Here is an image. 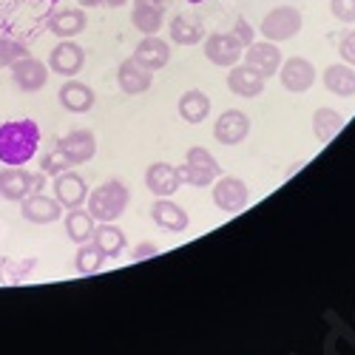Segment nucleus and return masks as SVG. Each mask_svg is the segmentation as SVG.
Segmentation results:
<instances>
[{"label":"nucleus","mask_w":355,"mask_h":355,"mask_svg":"<svg viewBox=\"0 0 355 355\" xmlns=\"http://www.w3.org/2000/svg\"><path fill=\"white\" fill-rule=\"evenodd\" d=\"M40 148V125L35 120L0 123V165H28Z\"/></svg>","instance_id":"nucleus-1"},{"label":"nucleus","mask_w":355,"mask_h":355,"mask_svg":"<svg viewBox=\"0 0 355 355\" xmlns=\"http://www.w3.org/2000/svg\"><path fill=\"white\" fill-rule=\"evenodd\" d=\"M131 202V193L123 180H105L97 185L85 199V211L94 216V222H116Z\"/></svg>","instance_id":"nucleus-2"},{"label":"nucleus","mask_w":355,"mask_h":355,"mask_svg":"<svg viewBox=\"0 0 355 355\" xmlns=\"http://www.w3.org/2000/svg\"><path fill=\"white\" fill-rule=\"evenodd\" d=\"M180 173L182 185H191V188H208L214 185L219 176H222V165L216 162V157L208 151V148H191L188 157H185V165L176 168Z\"/></svg>","instance_id":"nucleus-3"},{"label":"nucleus","mask_w":355,"mask_h":355,"mask_svg":"<svg viewBox=\"0 0 355 355\" xmlns=\"http://www.w3.org/2000/svg\"><path fill=\"white\" fill-rule=\"evenodd\" d=\"M46 188V173L37 171H26L20 165H6L0 168V196H3L6 202H23L26 196L32 193H43Z\"/></svg>","instance_id":"nucleus-4"},{"label":"nucleus","mask_w":355,"mask_h":355,"mask_svg":"<svg viewBox=\"0 0 355 355\" xmlns=\"http://www.w3.org/2000/svg\"><path fill=\"white\" fill-rule=\"evenodd\" d=\"M302 23H304V17L295 6H276L273 12L264 15L259 32L264 35V40H270V43H284V40H293L302 32Z\"/></svg>","instance_id":"nucleus-5"},{"label":"nucleus","mask_w":355,"mask_h":355,"mask_svg":"<svg viewBox=\"0 0 355 355\" xmlns=\"http://www.w3.org/2000/svg\"><path fill=\"white\" fill-rule=\"evenodd\" d=\"M205 57L219 69H230L245 57V46L236 40L233 32H214L205 40Z\"/></svg>","instance_id":"nucleus-6"},{"label":"nucleus","mask_w":355,"mask_h":355,"mask_svg":"<svg viewBox=\"0 0 355 355\" xmlns=\"http://www.w3.org/2000/svg\"><path fill=\"white\" fill-rule=\"evenodd\" d=\"M12 83L15 88H20L23 94H35V92H43L46 83H49V66L37 57H20L17 63H12Z\"/></svg>","instance_id":"nucleus-7"},{"label":"nucleus","mask_w":355,"mask_h":355,"mask_svg":"<svg viewBox=\"0 0 355 355\" xmlns=\"http://www.w3.org/2000/svg\"><path fill=\"white\" fill-rule=\"evenodd\" d=\"M250 199V188L239 176H219L214 182V205L225 214H239Z\"/></svg>","instance_id":"nucleus-8"},{"label":"nucleus","mask_w":355,"mask_h":355,"mask_svg":"<svg viewBox=\"0 0 355 355\" xmlns=\"http://www.w3.org/2000/svg\"><path fill=\"white\" fill-rule=\"evenodd\" d=\"M279 80H282V85L287 88V92L304 94L315 83V66L307 60V57H290V60H282Z\"/></svg>","instance_id":"nucleus-9"},{"label":"nucleus","mask_w":355,"mask_h":355,"mask_svg":"<svg viewBox=\"0 0 355 355\" xmlns=\"http://www.w3.org/2000/svg\"><path fill=\"white\" fill-rule=\"evenodd\" d=\"M83 66H85V51L74 40H60V43L51 49V54H49V71L60 74L66 80L74 77V74H80Z\"/></svg>","instance_id":"nucleus-10"},{"label":"nucleus","mask_w":355,"mask_h":355,"mask_svg":"<svg viewBox=\"0 0 355 355\" xmlns=\"http://www.w3.org/2000/svg\"><path fill=\"white\" fill-rule=\"evenodd\" d=\"M165 15H168V0H134L131 6V23L142 35H159Z\"/></svg>","instance_id":"nucleus-11"},{"label":"nucleus","mask_w":355,"mask_h":355,"mask_svg":"<svg viewBox=\"0 0 355 355\" xmlns=\"http://www.w3.org/2000/svg\"><path fill=\"white\" fill-rule=\"evenodd\" d=\"M242 60H245L250 69H256L264 80H268V77L279 74V69H282V49H279L276 43H270V40H261V43L253 40V43L245 49Z\"/></svg>","instance_id":"nucleus-12"},{"label":"nucleus","mask_w":355,"mask_h":355,"mask_svg":"<svg viewBox=\"0 0 355 355\" xmlns=\"http://www.w3.org/2000/svg\"><path fill=\"white\" fill-rule=\"evenodd\" d=\"M250 134V116L239 108H227L219 114V120L214 125V137L222 145H239Z\"/></svg>","instance_id":"nucleus-13"},{"label":"nucleus","mask_w":355,"mask_h":355,"mask_svg":"<svg viewBox=\"0 0 355 355\" xmlns=\"http://www.w3.org/2000/svg\"><path fill=\"white\" fill-rule=\"evenodd\" d=\"M20 216L32 225H51L63 216V205L57 202L54 196L46 193H32L20 202Z\"/></svg>","instance_id":"nucleus-14"},{"label":"nucleus","mask_w":355,"mask_h":355,"mask_svg":"<svg viewBox=\"0 0 355 355\" xmlns=\"http://www.w3.org/2000/svg\"><path fill=\"white\" fill-rule=\"evenodd\" d=\"M145 188L151 191L157 199H171L176 191L182 188V180L176 173V165L171 162H154L145 171Z\"/></svg>","instance_id":"nucleus-15"},{"label":"nucleus","mask_w":355,"mask_h":355,"mask_svg":"<svg viewBox=\"0 0 355 355\" xmlns=\"http://www.w3.org/2000/svg\"><path fill=\"white\" fill-rule=\"evenodd\" d=\"M51 188H54V199L60 202L66 211H69V208H80V205H85V199H88V185H85V180H83L80 173H74L71 168L63 171V173H57Z\"/></svg>","instance_id":"nucleus-16"},{"label":"nucleus","mask_w":355,"mask_h":355,"mask_svg":"<svg viewBox=\"0 0 355 355\" xmlns=\"http://www.w3.org/2000/svg\"><path fill=\"white\" fill-rule=\"evenodd\" d=\"M116 83H120V92L128 94V97H137V94H145L148 88L154 85V71L145 69L142 63H137L134 57L120 63L116 69Z\"/></svg>","instance_id":"nucleus-17"},{"label":"nucleus","mask_w":355,"mask_h":355,"mask_svg":"<svg viewBox=\"0 0 355 355\" xmlns=\"http://www.w3.org/2000/svg\"><path fill=\"white\" fill-rule=\"evenodd\" d=\"M57 148L69 157L71 165H83L88 159H94L97 154V137L92 131H85V128H77V131H69L60 142H57Z\"/></svg>","instance_id":"nucleus-18"},{"label":"nucleus","mask_w":355,"mask_h":355,"mask_svg":"<svg viewBox=\"0 0 355 355\" xmlns=\"http://www.w3.org/2000/svg\"><path fill=\"white\" fill-rule=\"evenodd\" d=\"M46 26H49V32L57 35L60 40H74L77 35L85 32L88 15H85V9H57L54 15H49Z\"/></svg>","instance_id":"nucleus-19"},{"label":"nucleus","mask_w":355,"mask_h":355,"mask_svg":"<svg viewBox=\"0 0 355 355\" xmlns=\"http://www.w3.org/2000/svg\"><path fill=\"white\" fill-rule=\"evenodd\" d=\"M227 88L236 94V97H245V100H253L264 92V77L250 69L248 63H236L230 66V74H227Z\"/></svg>","instance_id":"nucleus-20"},{"label":"nucleus","mask_w":355,"mask_h":355,"mask_svg":"<svg viewBox=\"0 0 355 355\" xmlns=\"http://www.w3.org/2000/svg\"><path fill=\"white\" fill-rule=\"evenodd\" d=\"M57 100H60V105H63L66 111H71V114H85V111H92L94 103H97V97H94L92 88H88L85 83H80V80H74V77H69V80L60 85V92H57Z\"/></svg>","instance_id":"nucleus-21"},{"label":"nucleus","mask_w":355,"mask_h":355,"mask_svg":"<svg viewBox=\"0 0 355 355\" xmlns=\"http://www.w3.org/2000/svg\"><path fill=\"white\" fill-rule=\"evenodd\" d=\"M131 57L137 63H142L145 69L157 71V69H165L171 63V46H168V40H162L157 35H145V40L134 49Z\"/></svg>","instance_id":"nucleus-22"},{"label":"nucleus","mask_w":355,"mask_h":355,"mask_svg":"<svg viewBox=\"0 0 355 355\" xmlns=\"http://www.w3.org/2000/svg\"><path fill=\"white\" fill-rule=\"evenodd\" d=\"M151 219L168 230V233H185L188 225H191V216L185 208H180V205H173L171 199H157L151 205Z\"/></svg>","instance_id":"nucleus-23"},{"label":"nucleus","mask_w":355,"mask_h":355,"mask_svg":"<svg viewBox=\"0 0 355 355\" xmlns=\"http://www.w3.org/2000/svg\"><path fill=\"white\" fill-rule=\"evenodd\" d=\"M92 242L105 253V259H116V256H123V250H125V233L114 222H100V225H94Z\"/></svg>","instance_id":"nucleus-24"},{"label":"nucleus","mask_w":355,"mask_h":355,"mask_svg":"<svg viewBox=\"0 0 355 355\" xmlns=\"http://www.w3.org/2000/svg\"><path fill=\"white\" fill-rule=\"evenodd\" d=\"M324 88L336 97H355V69L347 63H333L324 69Z\"/></svg>","instance_id":"nucleus-25"},{"label":"nucleus","mask_w":355,"mask_h":355,"mask_svg":"<svg viewBox=\"0 0 355 355\" xmlns=\"http://www.w3.org/2000/svg\"><path fill=\"white\" fill-rule=\"evenodd\" d=\"M168 32H171V40H173V43H180V46H196V43H202V37H205V26H202L199 17L176 15V17L171 20Z\"/></svg>","instance_id":"nucleus-26"},{"label":"nucleus","mask_w":355,"mask_h":355,"mask_svg":"<svg viewBox=\"0 0 355 355\" xmlns=\"http://www.w3.org/2000/svg\"><path fill=\"white\" fill-rule=\"evenodd\" d=\"M208 114H211V100H208L205 92H199V88H191V92H185L180 97V116L185 123L199 125Z\"/></svg>","instance_id":"nucleus-27"},{"label":"nucleus","mask_w":355,"mask_h":355,"mask_svg":"<svg viewBox=\"0 0 355 355\" xmlns=\"http://www.w3.org/2000/svg\"><path fill=\"white\" fill-rule=\"evenodd\" d=\"M66 233H69V239L83 245V242H92V233H94V216L83 211V205L80 208H69L66 214Z\"/></svg>","instance_id":"nucleus-28"},{"label":"nucleus","mask_w":355,"mask_h":355,"mask_svg":"<svg viewBox=\"0 0 355 355\" xmlns=\"http://www.w3.org/2000/svg\"><path fill=\"white\" fill-rule=\"evenodd\" d=\"M341 128H344V116L336 108H318L313 114V134L318 137V142H330Z\"/></svg>","instance_id":"nucleus-29"},{"label":"nucleus","mask_w":355,"mask_h":355,"mask_svg":"<svg viewBox=\"0 0 355 355\" xmlns=\"http://www.w3.org/2000/svg\"><path fill=\"white\" fill-rule=\"evenodd\" d=\"M105 261H108L105 253L94 242H83L80 250H77V256H74V268H77L80 276H94V273L103 270Z\"/></svg>","instance_id":"nucleus-30"},{"label":"nucleus","mask_w":355,"mask_h":355,"mask_svg":"<svg viewBox=\"0 0 355 355\" xmlns=\"http://www.w3.org/2000/svg\"><path fill=\"white\" fill-rule=\"evenodd\" d=\"M37 268V259H0V282L3 284H20L23 279H28Z\"/></svg>","instance_id":"nucleus-31"},{"label":"nucleus","mask_w":355,"mask_h":355,"mask_svg":"<svg viewBox=\"0 0 355 355\" xmlns=\"http://www.w3.org/2000/svg\"><path fill=\"white\" fill-rule=\"evenodd\" d=\"M20 57H28L26 43H17L12 37H0V69H12V63H17Z\"/></svg>","instance_id":"nucleus-32"},{"label":"nucleus","mask_w":355,"mask_h":355,"mask_svg":"<svg viewBox=\"0 0 355 355\" xmlns=\"http://www.w3.org/2000/svg\"><path fill=\"white\" fill-rule=\"evenodd\" d=\"M69 168H71V162H69V157L60 151V148H54V151L43 154V159H40V171L46 176H57V173H63Z\"/></svg>","instance_id":"nucleus-33"},{"label":"nucleus","mask_w":355,"mask_h":355,"mask_svg":"<svg viewBox=\"0 0 355 355\" xmlns=\"http://www.w3.org/2000/svg\"><path fill=\"white\" fill-rule=\"evenodd\" d=\"M330 12L341 23H355V0H330Z\"/></svg>","instance_id":"nucleus-34"},{"label":"nucleus","mask_w":355,"mask_h":355,"mask_svg":"<svg viewBox=\"0 0 355 355\" xmlns=\"http://www.w3.org/2000/svg\"><path fill=\"white\" fill-rule=\"evenodd\" d=\"M233 35H236V40H239L245 49L253 43V37H256V32H253V26L245 20V17H236V26H233Z\"/></svg>","instance_id":"nucleus-35"},{"label":"nucleus","mask_w":355,"mask_h":355,"mask_svg":"<svg viewBox=\"0 0 355 355\" xmlns=\"http://www.w3.org/2000/svg\"><path fill=\"white\" fill-rule=\"evenodd\" d=\"M338 51H341V57L349 63V66H355V28L352 32H347L344 37H341V43H338Z\"/></svg>","instance_id":"nucleus-36"},{"label":"nucleus","mask_w":355,"mask_h":355,"mask_svg":"<svg viewBox=\"0 0 355 355\" xmlns=\"http://www.w3.org/2000/svg\"><path fill=\"white\" fill-rule=\"evenodd\" d=\"M151 256H159V248H157L154 242H142V245H137L134 253H131L134 261H145V259H151Z\"/></svg>","instance_id":"nucleus-37"},{"label":"nucleus","mask_w":355,"mask_h":355,"mask_svg":"<svg viewBox=\"0 0 355 355\" xmlns=\"http://www.w3.org/2000/svg\"><path fill=\"white\" fill-rule=\"evenodd\" d=\"M125 3H128V0H100V6H105V9H120Z\"/></svg>","instance_id":"nucleus-38"},{"label":"nucleus","mask_w":355,"mask_h":355,"mask_svg":"<svg viewBox=\"0 0 355 355\" xmlns=\"http://www.w3.org/2000/svg\"><path fill=\"white\" fill-rule=\"evenodd\" d=\"M80 6L83 9H94V6H100V0H80Z\"/></svg>","instance_id":"nucleus-39"},{"label":"nucleus","mask_w":355,"mask_h":355,"mask_svg":"<svg viewBox=\"0 0 355 355\" xmlns=\"http://www.w3.org/2000/svg\"><path fill=\"white\" fill-rule=\"evenodd\" d=\"M188 3H205V0H188Z\"/></svg>","instance_id":"nucleus-40"},{"label":"nucleus","mask_w":355,"mask_h":355,"mask_svg":"<svg viewBox=\"0 0 355 355\" xmlns=\"http://www.w3.org/2000/svg\"><path fill=\"white\" fill-rule=\"evenodd\" d=\"M49 3H60V0H49Z\"/></svg>","instance_id":"nucleus-41"}]
</instances>
